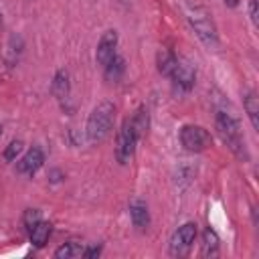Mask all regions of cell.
Masks as SVG:
<instances>
[{
  "instance_id": "cell-3",
  "label": "cell",
  "mask_w": 259,
  "mask_h": 259,
  "mask_svg": "<svg viewBox=\"0 0 259 259\" xmlns=\"http://www.w3.org/2000/svg\"><path fill=\"white\" fill-rule=\"evenodd\" d=\"M186 18L192 26V30L196 32V36L206 45V47H217L219 45V34H217V26L208 14L206 8L202 6H186Z\"/></svg>"
},
{
  "instance_id": "cell-22",
  "label": "cell",
  "mask_w": 259,
  "mask_h": 259,
  "mask_svg": "<svg viewBox=\"0 0 259 259\" xmlns=\"http://www.w3.org/2000/svg\"><path fill=\"white\" fill-rule=\"evenodd\" d=\"M101 245H93V247H87V249H83V257H87V259H93V257H97L99 253H101Z\"/></svg>"
},
{
  "instance_id": "cell-1",
  "label": "cell",
  "mask_w": 259,
  "mask_h": 259,
  "mask_svg": "<svg viewBox=\"0 0 259 259\" xmlns=\"http://www.w3.org/2000/svg\"><path fill=\"white\" fill-rule=\"evenodd\" d=\"M113 119H115V105L111 101H99L87 117V125H85L87 142L101 144L109 136L113 127Z\"/></svg>"
},
{
  "instance_id": "cell-25",
  "label": "cell",
  "mask_w": 259,
  "mask_h": 259,
  "mask_svg": "<svg viewBox=\"0 0 259 259\" xmlns=\"http://www.w3.org/2000/svg\"><path fill=\"white\" fill-rule=\"evenodd\" d=\"M0 138H2V123H0Z\"/></svg>"
},
{
  "instance_id": "cell-12",
  "label": "cell",
  "mask_w": 259,
  "mask_h": 259,
  "mask_svg": "<svg viewBox=\"0 0 259 259\" xmlns=\"http://www.w3.org/2000/svg\"><path fill=\"white\" fill-rule=\"evenodd\" d=\"M28 233H30V241H32V245L40 249V247H45L47 241H49V235H51V223H47V221H38Z\"/></svg>"
},
{
  "instance_id": "cell-26",
  "label": "cell",
  "mask_w": 259,
  "mask_h": 259,
  "mask_svg": "<svg viewBox=\"0 0 259 259\" xmlns=\"http://www.w3.org/2000/svg\"><path fill=\"white\" fill-rule=\"evenodd\" d=\"M0 20H2V18H0Z\"/></svg>"
},
{
  "instance_id": "cell-10",
  "label": "cell",
  "mask_w": 259,
  "mask_h": 259,
  "mask_svg": "<svg viewBox=\"0 0 259 259\" xmlns=\"http://www.w3.org/2000/svg\"><path fill=\"white\" fill-rule=\"evenodd\" d=\"M130 219H132V223H134L136 229H140V231L148 229V225H150V212H148V204L142 198H134L130 202Z\"/></svg>"
},
{
  "instance_id": "cell-19",
  "label": "cell",
  "mask_w": 259,
  "mask_h": 259,
  "mask_svg": "<svg viewBox=\"0 0 259 259\" xmlns=\"http://www.w3.org/2000/svg\"><path fill=\"white\" fill-rule=\"evenodd\" d=\"M20 152H22V142H20V140H14V142H10V144H8V148L4 150V160L12 162Z\"/></svg>"
},
{
  "instance_id": "cell-2",
  "label": "cell",
  "mask_w": 259,
  "mask_h": 259,
  "mask_svg": "<svg viewBox=\"0 0 259 259\" xmlns=\"http://www.w3.org/2000/svg\"><path fill=\"white\" fill-rule=\"evenodd\" d=\"M214 125H217V132H219L221 140L229 146V150L239 160H249V154H247V148H245V140L241 136V130H239L237 119L231 117L225 111H219L217 117H214Z\"/></svg>"
},
{
  "instance_id": "cell-15",
  "label": "cell",
  "mask_w": 259,
  "mask_h": 259,
  "mask_svg": "<svg viewBox=\"0 0 259 259\" xmlns=\"http://www.w3.org/2000/svg\"><path fill=\"white\" fill-rule=\"evenodd\" d=\"M130 123H132V130H134V134L138 136V140L148 132V125H150V115H148V109L142 105V107H138V111H136V115L130 119Z\"/></svg>"
},
{
  "instance_id": "cell-14",
  "label": "cell",
  "mask_w": 259,
  "mask_h": 259,
  "mask_svg": "<svg viewBox=\"0 0 259 259\" xmlns=\"http://www.w3.org/2000/svg\"><path fill=\"white\" fill-rule=\"evenodd\" d=\"M243 105H245V111L251 119V125L255 130H259V97L253 91H247L245 99H243Z\"/></svg>"
},
{
  "instance_id": "cell-23",
  "label": "cell",
  "mask_w": 259,
  "mask_h": 259,
  "mask_svg": "<svg viewBox=\"0 0 259 259\" xmlns=\"http://www.w3.org/2000/svg\"><path fill=\"white\" fill-rule=\"evenodd\" d=\"M63 178H65V174H63L61 170H51V172H49V180H51V182H61Z\"/></svg>"
},
{
  "instance_id": "cell-6",
  "label": "cell",
  "mask_w": 259,
  "mask_h": 259,
  "mask_svg": "<svg viewBox=\"0 0 259 259\" xmlns=\"http://www.w3.org/2000/svg\"><path fill=\"white\" fill-rule=\"evenodd\" d=\"M196 239V223H184L170 239V253L172 255H186Z\"/></svg>"
},
{
  "instance_id": "cell-9",
  "label": "cell",
  "mask_w": 259,
  "mask_h": 259,
  "mask_svg": "<svg viewBox=\"0 0 259 259\" xmlns=\"http://www.w3.org/2000/svg\"><path fill=\"white\" fill-rule=\"evenodd\" d=\"M45 164V152L40 150V148H30L20 160H18V164H16V170L20 172V174H34L40 166Z\"/></svg>"
},
{
  "instance_id": "cell-5",
  "label": "cell",
  "mask_w": 259,
  "mask_h": 259,
  "mask_svg": "<svg viewBox=\"0 0 259 259\" xmlns=\"http://www.w3.org/2000/svg\"><path fill=\"white\" fill-rule=\"evenodd\" d=\"M180 142L188 152H204L206 148H210L212 138L208 134V130H204L202 125H184L180 130Z\"/></svg>"
},
{
  "instance_id": "cell-17",
  "label": "cell",
  "mask_w": 259,
  "mask_h": 259,
  "mask_svg": "<svg viewBox=\"0 0 259 259\" xmlns=\"http://www.w3.org/2000/svg\"><path fill=\"white\" fill-rule=\"evenodd\" d=\"M174 65H176V57H174V53L168 51V49H162V51L158 53V71H160L162 75L170 77Z\"/></svg>"
},
{
  "instance_id": "cell-21",
  "label": "cell",
  "mask_w": 259,
  "mask_h": 259,
  "mask_svg": "<svg viewBox=\"0 0 259 259\" xmlns=\"http://www.w3.org/2000/svg\"><path fill=\"white\" fill-rule=\"evenodd\" d=\"M249 16L253 20V24H259V10H257V0H249Z\"/></svg>"
},
{
  "instance_id": "cell-24",
  "label": "cell",
  "mask_w": 259,
  "mask_h": 259,
  "mask_svg": "<svg viewBox=\"0 0 259 259\" xmlns=\"http://www.w3.org/2000/svg\"><path fill=\"white\" fill-rule=\"evenodd\" d=\"M223 2H225V4L229 6V8H235V6L239 4V0H223Z\"/></svg>"
},
{
  "instance_id": "cell-4",
  "label": "cell",
  "mask_w": 259,
  "mask_h": 259,
  "mask_svg": "<svg viewBox=\"0 0 259 259\" xmlns=\"http://www.w3.org/2000/svg\"><path fill=\"white\" fill-rule=\"evenodd\" d=\"M136 144H138V136L134 134L132 130V123L130 119H125L117 132V138H115V160L125 166L132 158H134V152H136Z\"/></svg>"
},
{
  "instance_id": "cell-18",
  "label": "cell",
  "mask_w": 259,
  "mask_h": 259,
  "mask_svg": "<svg viewBox=\"0 0 259 259\" xmlns=\"http://www.w3.org/2000/svg\"><path fill=\"white\" fill-rule=\"evenodd\" d=\"M83 245H79L77 241H69V243H63L57 251H55V257L57 259H71V257H79L83 255Z\"/></svg>"
},
{
  "instance_id": "cell-13",
  "label": "cell",
  "mask_w": 259,
  "mask_h": 259,
  "mask_svg": "<svg viewBox=\"0 0 259 259\" xmlns=\"http://www.w3.org/2000/svg\"><path fill=\"white\" fill-rule=\"evenodd\" d=\"M123 73H125V61H123V57L115 55V57L105 65V79H107L109 83H117Z\"/></svg>"
},
{
  "instance_id": "cell-7",
  "label": "cell",
  "mask_w": 259,
  "mask_h": 259,
  "mask_svg": "<svg viewBox=\"0 0 259 259\" xmlns=\"http://www.w3.org/2000/svg\"><path fill=\"white\" fill-rule=\"evenodd\" d=\"M115 49H117V30L109 28L101 34L99 42H97V51H95V61L105 67L113 57H115Z\"/></svg>"
},
{
  "instance_id": "cell-20",
  "label": "cell",
  "mask_w": 259,
  "mask_h": 259,
  "mask_svg": "<svg viewBox=\"0 0 259 259\" xmlns=\"http://www.w3.org/2000/svg\"><path fill=\"white\" fill-rule=\"evenodd\" d=\"M22 221H24V227L30 231V229L40 221V210H36V208H28V210H24Z\"/></svg>"
},
{
  "instance_id": "cell-16",
  "label": "cell",
  "mask_w": 259,
  "mask_h": 259,
  "mask_svg": "<svg viewBox=\"0 0 259 259\" xmlns=\"http://www.w3.org/2000/svg\"><path fill=\"white\" fill-rule=\"evenodd\" d=\"M219 235L212 229H206L202 233V255L206 257H214L219 253Z\"/></svg>"
},
{
  "instance_id": "cell-11",
  "label": "cell",
  "mask_w": 259,
  "mask_h": 259,
  "mask_svg": "<svg viewBox=\"0 0 259 259\" xmlns=\"http://www.w3.org/2000/svg\"><path fill=\"white\" fill-rule=\"evenodd\" d=\"M51 91H53V95H55L59 101H63V99L69 97V73H67L65 69H59V71L55 73Z\"/></svg>"
},
{
  "instance_id": "cell-8",
  "label": "cell",
  "mask_w": 259,
  "mask_h": 259,
  "mask_svg": "<svg viewBox=\"0 0 259 259\" xmlns=\"http://www.w3.org/2000/svg\"><path fill=\"white\" fill-rule=\"evenodd\" d=\"M170 79H172L174 85H178L182 91H190V89L194 87L196 73H194V69H192L190 63L176 59V65H174V69H172V73H170Z\"/></svg>"
}]
</instances>
